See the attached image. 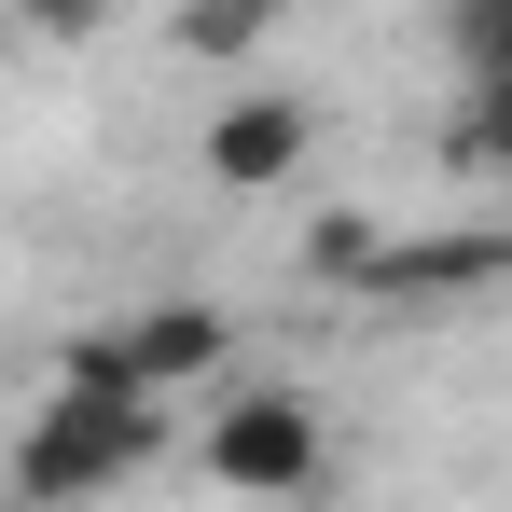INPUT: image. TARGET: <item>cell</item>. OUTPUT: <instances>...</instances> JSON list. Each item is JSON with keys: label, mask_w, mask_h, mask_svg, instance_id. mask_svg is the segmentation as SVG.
I'll return each instance as SVG.
<instances>
[{"label": "cell", "mask_w": 512, "mask_h": 512, "mask_svg": "<svg viewBox=\"0 0 512 512\" xmlns=\"http://www.w3.org/2000/svg\"><path fill=\"white\" fill-rule=\"evenodd\" d=\"M153 457H167V402H70V388H42L28 429H14V499L84 512L111 485H139Z\"/></svg>", "instance_id": "cell-1"}, {"label": "cell", "mask_w": 512, "mask_h": 512, "mask_svg": "<svg viewBox=\"0 0 512 512\" xmlns=\"http://www.w3.org/2000/svg\"><path fill=\"white\" fill-rule=\"evenodd\" d=\"M111 346H125V388H139V402H180V388H208V374L236 360V319H222L208 291H167V305H125Z\"/></svg>", "instance_id": "cell-4"}, {"label": "cell", "mask_w": 512, "mask_h": 512, "mask_svg": "<svg viewBox=\"0 0 512 512\" xmlns=\"http://www.w3.org/2000/svg\"><path fill=\"white\" fill-rule=\"evenodd\" d=\"M443 56H457V84H471V97L512 84V0H457V14H443Z\"/></svg>", "instance_id": "cell-6"}, {"label": "cell", "mask_w": 512, "mask_h": 512, "mask_svg": "<svg viewBox=\"0 0 512 512\" xmlns=\"http://www.w3.org/2000/svg\"><path fill=\"white\" fill-rule=\"evenodd\" d=\"M457 167H485V180H512V84H485L471 111H457Z\"/></svg>", "instance_id": "cell-7"}, {"label": "cell", "mask_w": 512, "mask_h": 512, "mask_svg": "<svg viewBox=\"0 0 512 512\" xmlns=\"http://www.w3.org/2000/svg\"><path fill=\"white\" fill-rule=\"evenodd\" d=\"M374 263H388V208H319V236H305V277H333V291H374Z\"/></svg>", "instance_id": "cell-5"}, {"label": "cell", "mask_w": 512, "mask_h": 512, "mask_svg": "<svg viewBox=\"0 0 512 512\" xmlns=\"http://www.w3.org/2000/svg\"><path fill=\"white\" fill-rule=\"evenodd\" d=\"M167 42H180V56H250V42H263V14H250V0H222V14H180Z\"/></svg>", "instance_id": "cell-8"}, {"label": "cell", "mask_w": 512, "mask_h": 512, "mask_svg": "<svg viewBox=\"0 0 512 512\" xmlns=\"http://www.w3.org/2000/svg\"><path fill=\"white\" fill-rule=\"evenodd\" d=\"M194 167L222 180V194H291V180L319 167V97H291V84L222 97V111L194 125Z\"/></svg>", "instance_id": "cell-3"}, {"label": "cell", "mask_w": 512, "mask_h": 512, "mask_svg": "<svg viewBox=\"0 0 512 512\" xmlns=\"http://www.w3.org/2000/svg\"><path fill=\"white\" fill-rule=\"evenodd\" d=\"M194 471H208L222 499L291 512V499H319V471H333V416H319L305 388H236L222 416L194 429Z\"/></svg>", "instance_id": "cell-2"}]
</instances>
